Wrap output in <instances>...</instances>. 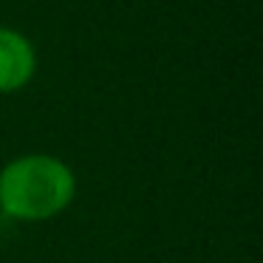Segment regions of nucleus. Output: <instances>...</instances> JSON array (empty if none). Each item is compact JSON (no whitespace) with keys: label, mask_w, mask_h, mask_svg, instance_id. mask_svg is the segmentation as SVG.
<instances>
[{"label":"nucleus","mask_w":263,"mask_h":263,"mask_svg":"<svg viewBox=\"0 0 263 263\" xmlns=\"http://www.w3.org/2000/svg\"><path fill=\"white\" fill-rule=\"evenodd\" d=\"M77 198V173L51 153H26L0 170V212L23 223L51 221Z\"/></svg>","instance_id":"obj_1"},{"label":"nucleus","mask_w":263,"mask_h":263,"mask_svg":"<svg viewBox=\"0 0 263 263\" xmlns=\"http://www.w3.org/2000/svg\"><path fill=\"white\" fill-rule=\"evenodd\" d=\"M37 74V48L17 29L0 26V97L17 93Z\"/></svg>","instance_id":"obj_2"}]
</instances>
